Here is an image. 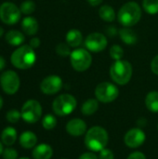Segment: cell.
I'll use <instances>...</instances> for the list:
<instances>
[{
    "label": "cell",
    "mask_w": 158,
    "mask_h": 159,
    "mask_svg": "<svg viewBox=\"0 0 158 159\" xmlns=\"http://www.w3.org/2000/svg\"><path fill=\"white\" fill-rule=\"evenodd\" d=\"M109 142L107 130L101 126H94L88 129L85 135V145L91 152H101Z\"/></svg>",
    "instance_id": "obj_1"
},
{
    "label": "cell",
    "mask_w": 158,
    "mask_h": 159,
    "mask_svg": "<svg viewBox=\"0 0 158 159\" xmlns=\"http://www.w3.org/2000/svg\"><path fill=\"white\" fill-rule=\"evenodd\" d=\"M12 65L20 70H27L34 66L36 61V54L34 49L29 45L20 46L10 56Z\"/></svg>",
    "instance_id": "obj_2"
},
{
    "label": "cell",
    "mask_w": 158,
    "mask_h": 159,
    "mask_svg": "<svg viewBox=\"0 0 158 159\" xmlns=\"http://www.w3.org/2000/svg\"><path fill=\"white\" fill-rule=\"evenodd\" d=\"M117 19L124 27H132L136 25L142 19V7L134 1H129L124 4L118 13Z\"/></svg>",
    "instance_id": "obj_3"
},
{
    "label": "cell",
    "mask_w": 158,
    "mask_h": 159,
    "mask_svg": "<svg viewBox=\"0 0 158 159\" xmlns=\"http://www.w3.org/2000/svg\"><path fill=\"white\" fill-rule=\"evenodd\" d=\"M110 77L117 85L125 86L127 85L133 74V67L131 63L125 60L115 61V62L110 67Z\"/></svg>",
    "instance_id": "obj_4"
},
{
    "label": "cell",
    "mask_w": 158,
    "mask_h": 159,
    "mask_svg": "<svg viewBox=\"0 0 158 159\" xmlns=\"http://www.w3.org/2000/svg\"><path fill=\"white\" fill-rule=\"evenodd\" d=\"M76 99L71 94H61L52 102V110L56 116H66L76 108Z\"/></svg>",
    "instance_id": "obj_5"
},
{
    "label": "cell",
    "mask_w": 158,
    "mask_h": 159,
    "mask_svg": "<svg viewBox=\"0 0 158 159\" xmlns=\"http://www.w3.org/2000/svg\"><path fill=\"white\" fill-rule=\"evenodd\" d=\"M71 65L76 72H85L92 64V56L87 48H77L70 55Z\"/></svg>",
    "instance_id": "obj_6"
},
{
    "label": "cell",
    "mask_w": 158,
    "mask_h": 159,
    "mask_svg": "<svg viewBox=\"0 0 158 159\" xmlns=\"http://www.w3.org/2000/svg\"><path fill=\"white\" fill-rule=\"evenodd\" d=\"M20 113L21 118L24 122L28 124H34L40 120L43 109L38 101L31 99L23 103Z\"/></svg>",
    "instance_id": "obj_7"
},
{
    "label": "cell",
    "mask_w": 158,
    "mask_h": 159,
    "mask_svg": "<svg viewBox=\"0 0 158 159\" xmlns=\"http://www.w3.org/2000/svg\"><path fill=\"white\" fill-rule=\"evenodd\" d=\"M96 99L102 103H110L119 96L118 88L111 82H102L95 89Z\"/></svg>",
    "instance_id": "obj_8"
},
{
    "label": "cell",
    "mask_w": 158,
    "mask_h": 159,
    "mask_svg": "<svg viewBox=\"0 0 158 159\" xmlns=\"http://www.w3.org/2000/svg\"><path fill=\"white\" fill-rule=\"evenodd\" d=\"M0 86L2 90L7 95H14L20 87V79L18 74L12 70H7L0 75Z\"/></svg>",
    "instance_id": "obj_9"
},
{
    "label": "cell",
    "mask_w": 158,
    "mask_h": 159,
    "mask_svg": "<svg viewBox=\"0 0 158 159\" xmlns=\"http://www.w3.org/2000/svg\"><path fill=\"white\" fill-rule=\"evenodd\" d=\"M20 9L11 2H5L0 6V20L7 25H14L20 20Z\"/></svg>",
    "instance_id": "obj_10"
},
{
    "label": "cell",
    "mask_w": 158,
    "mask_h": 159,
    "mask_svg": "<svg viewBox=\"0 0 158 159\" xmlns=\"http://www.w3.org/2000/svg\"><path fill=\"white\" fill-rule=\"evenodd\" d=\"M86 48L93 53H99L105 49L108 44L107 37L102 33H91L84 41Z\"/></svg>",
    "instance_id": "obj_11"
},
{
    "label": "cell",
    "mask_w": 158,
    "mask_h": 159,
    "mask_svg": "<svg viewBox=\"0 0 158 159\" xmlns=\"http://www.w3.org/2000/svg\"><path fill=\"white\" fill-rule=\"evenodd\" d=\"M62 79L56 75H50L45 77L40 83V90L46 95H54L62 89Z\"/></svg>",
    "instance_id": "obj_12"
},
{
    "label": "cell",
    "mask_w": 158,
    "mask_h": 159,
    "mask_svg": "<svg viewBox=\"0 0 158 159\" xmlns=\"http://www.w3.org/2000/svg\"><path fill=\"white\" fill-rule=\"evenodd\" d=\"M146 140V135L142 129L133 128L130 129L124 137L125 144L132 149L141 147Z\"/></svg>",
    "instance_id": "obj_13"
},
{
    "label": "cell",
    "mask_w": 158,
    "mask_h": 159,
    "mask_svg": "<svg viewBox=\"0 0 158 159\" xmlns=\"http://www.w3.org/2000/svg\"><path fill=\"white\" fill-rule=\"evenodd\" d=\"M65 129L68 134L74 137H80L88 131V127L86 122L80 118H73L66 124Z\"/></svg>",
    "instance_id": "obj_14"
},
{
    "label": "cell",
    "mask_w": 158,
    "mask_h": 159,
    "mask_svg": "<svg viewBox=\"0 0 158 159\" xmlns=\"http://www.w3.org/2000/svg\"><path fill=\"white\" fill-rule=\"evenodd\" d=\"M53 156V149L47 143H40L34 147L32 157L34 159H50Z\"/></svg>",
    "instance_id": "obj_15"
},
{
    "label": "cell",
    "mask_w": 158,
    "mask_h": 159,
    "mask_svg": "<svg viewBox=\"0 0 158 159\" xmlns=\"http://www.w3.org/2000/svg\"><path fill=\"white\" fill-rule=\"evenodd\" d=\"M5 39L7 43L12 47H20L25 41L24 34L18 30H9L5 34Z\"/></svg>",
    "instance_id": "obj_16"
},
{
    "label": "cell",
    "mask_w": 158,
    "mask_h": 159,
    "mask_svg": "<svg viewBox=\"0 0 158 159\" xmlns=\"http://www.w3.org/2000/svg\"><path fill=\"white\" fill-rule=\"evenodd\" d=\"M20 145L24 149H32L36 146L37 137L32 131H24L20 135L19 138Z\"/></svg>",
    "instance_id": "obj_17"
},
{
    "label": "cell",
    "mask_w": 158,
    "mask_h": 159,
    "mask_svg": "<svg viewBox=\"0 0 158 159\" xmlns=\"http://www.w3.org/2000/svg\"><path fill=\"white\" fill-rule=\"evenodd\" d=\"M38 22L34 17L27 16L21 21V29L27 35H34L38 32Z\"/></svg>",
    "instance_id": "obj_18"
},
{
    "label": "cell",
    "mask_w": 158,
    "mask_h": 159,
    "mask_svg": "<svg viewBox=\"0 0 158 159\" xmlns=\"http://www.w3.org/2000/svg\"><path fill=\"white\" fill-rule=\"evenodd\" d=\"M18 139V132L13 127H7L1 132V142L6 146H12Z\"/></svg>",
    "instance_id": "obj_19"
},
{
    "label": "cell",
    "mask_w": 158,
    "mask_h": 159,
    "mask_svg": "<svg viewBox=\"0 0 158 159\" xmlns=\"http://www.w3.org/2000/svg\"><path fill=\"white\" fill-rule=\"evenodd\" d=\"M65 40L71 48H77L83 43V34L78 29H71L67 32Z\"/></svg>",
    "instance_id": "obj_20"
},
{
    "label": "cell",
    "mask_w": 158,
    "mask_h": 159,
    "mask_svg": "<svg viewBox=\"0 0 158 159\" xmlns=\"http://www.w3.org/2000/svg\"><path fill=\"white\" fill-rule=\"evenodd\" d=\"M120 39L128 46H133L138 41L137 34L130 28V27H124L119 30L118 32Z\"/></svg>",
    "instance_id": "obj_21"
},
{
    "label": "cell",
    "mask_w": 158,
    "mask_h": 159,
    "mask_svg": "<svg viewBox=\"0 0 158 159\" xmlns=\"http://www.w3.org/2000/svg\"><path fill=\"white\" fill-rule=\"evenodd\" d=\"M99 109V101L97 99H88L84 102V103L81 105V113L86 116H89L94 115Z\"/></svg>",
    "instance_id": "obj_22"
},
{
    "label": "cell",
    "mask_w": 158,
    "mask_h": 159,
    "mask_svg": "<svg viewBox=\"0 0 158 159\" xmlns=\"http://www.w3.org/2000/svg\"><path fill=\"white\" fill-rule=\"evenodd\" d=\"M99 16L102 20H104L106 22H112L116 18V14L115 12V9L110 5L102 6L99 9Z\"/></svg>",
    "instance_id": "obj_23"
},
{
    "label": "cell",
    "mask_w": 158,
    "mask_h": 159,
    "mask_svg": "<svg viewBox=\"0 0 158 159\" xmlns=\"http://www.w3.org/2000/svg\"><path fill=\"white\" fill-rule=\"evenodd\" d=\"M147 109L153 113H158V91H150L145 98Z\"/></svg>",
    "instance_id": "obj_24"
},
{
    "label": "cell",
    "mask_w": 158,
    "mask_h": 159,
    "mask_svg": "<svg viewBox=\"0 0 158 159\" xmlns=\"http://www.w3.org/2000/svg\"><path fill=\"white\" fill-rule=\"evenodd\" d=\"M142 8L150 15L158 13V0H142Z\"/></svg>",
    "instance_id": "obj_25"
},
{
    "label": "cell",
    "mask_w": 158,
    "mask_h": 159,
    "mask_svg": "<svg viewBox=\"0 0 158 159\" xmlns=\"http://www.w3.org/2000/svg\"><path fill=\"white\" fill-rule=\"evenodd\" d=\"M42 126L46 130H52L57 126V118L55 116L47 114L42 119Z\"/></svg>",
    "instance_id": "obj_26"
},
{
    "label": "cell",
    "mask_w": 158,
    "mask_h": 159,
    "mask_svg": "<svg viewBox=\"0 0 158 159\" xmlns=\"http://www.w3.org/2000/svg\"><path fill=\"white\" fill-rule=\"evenodd\" d=\"M20 12L24 15H30L35 10V3L32 0H25L20 6Z\"/></svg>",
    "instance_id": "obj_27"
},
{
    "label": "cell",
    "mask_w": 158,
    "mask_h": 159,
    "mask_svg": "<svg viewBox=\"0 0 158 159\" xmlns=\"http://www.w3.org/2000/svg\"><path fill=\"white\" fill-rule=\"evenodd\" d=\"M109 53H110V57L114 61H119V60H122L124 56V49L119 45H113L110 48Z\"/></svg>",
    "instance_id": "obj_28"
},
{
    "label": "cell",
    "mask_w": 158,
    "mask_h": 159,
    "mask_svg": "<svg viewBox=\"0 0 158 159\" xmlns=\"http://www.w3.org/2000/svg\"><path fill=\"white\" fill-rule=\"evenodd\" d=\"M56 53L61 57H68L71 55V47L65 42V43H59L55 48Z\"/></svg>",
    "instance_id": "obj_29"
},
{
    "label": "cell",
    "mask_w": 158,
    "mask_h": 159,
    "mask_svg": "<svg viewBox=\"0 0 158 159\" xmlns=\"http://www.w3.org/2000/svg\"><path fill=\"white\" fill-rule=\"evenodd\" d=\"M20 118H21V113L16 109H11L7 111L6 114V119L10 124H17Z\"/></svg>",
    "instance_id": "obj_30"
},
{
    "label": "cell",
    "mask_w": 158,
    "mask_h": 159,
    "mask_svg": "<svg viewBox=\"0 0 158 159\" xmlns=\"http://www.w3.org/2000/svg\"><path fill=\"white\" fill-rule=\"evenodd\" d=\"M18 157L19 156H18V152L16 149L10 146H7V148H4V151L2 154L3 159H19Z\"/></svg>",
    "instance_id": "obj_31"
},
{
    "label": "cell",
    "mask_w": 158,
    "mask_h": 159,
    "mask_svg": "<svg viewBox=\"0 0 158 159\" xmlns=\"http://www.w3.org/2000/svg\"><path fill=\"white\" fill-rule=\"evenodd\" d=\"M99 156L98 159H115V155L113 153L112 150L104 148L103 150H102L101 152H99Z\"/></svg>",
    "instance_id": "obj_32"
},
{
    "label": "cell",
    "mask_w": 158,
    "mask_h": 159,
    "mask_svg": "<svg viewBox=\"0 0 158 159\" xmlns=\"http://www.w3.org/2000/svg\"><path fill=\"white\" fill-rule=\"evenodd\" d=\"M151 70L152 72L158 75V55H156L153 60H152V62H151Z\"/></svg>",
    "instance_id": "obj_33"
},
{
    "label": "cell",
    "mask_w": 158,
    "mask_h": 159,
    "mask_svg": "<svg viewBox=\"0 0 158 159\" xmlns=\"http://www.w3.org/2000/svg\"><path fill=\"white\" fill-rule=\"evenodd\" d=\"M127 159H146V157L142 152H134L131 153Z\"/></svg>",
    "instance_id": "obj_34"
},
{
    "label": "cell",
    "mask_w": 158,
    "mask_h": 159,
    "mask_svg": "<svg viewBox=\"0 0 158 159\" xmlns=\"http://www.w3.org/2000/svg\"><path fill=\"white\" fill-rule=\"evenodd\" d=\"M40 44H41V41H40V39H39L38 37H33V38L30 40V42H29V46H30L31 48H33L34 49L39 48Z\"/></svg>",
    "instance_id": "obj_35"
},
{
    "label": "cell",
    "mask_w": 158,
    "mask_h": 159,
    "mask_svg": "<svg viewBox=\"0 0 158 159\" xmlns=\"http://www.w3.org/2000/svg\"><path fill=\"white\" fill-rule=\"evenodd\" d=\"M78 159H98V157L94 154V152H87L82 154Z\"/></svg>",
    "instance_id": "obj_36"
},
{
    "label": "cell",
    "mask_w": 158,
    "mask_h": 159,
    "mask_svg": "<svg viewBox=\"0 0 158 159\" xmlns=\"http://www.w3.org/2000/svg\"><path fill=\"white\" fill-rule=\"evenodd\" d=\"M106 33L108 34L109 36H113L117 34V29L115 26H109V27H107Z\"/></svg>",
    "instance_id": "obj_37"
},
{
    "label": "cell",
    "mask_w": 158,
    "mask_h": 159,
    "mask_svg": "<svg viewBox=\"0 0 158 159\" xmlns=\"http://www.w3.org/2000/svg\"><path fill=\"white\" fill-rule=\"evenodd\" d=\"M103 0H88V3L92 7H97L102 3Z\"/></svg>",
    "instance_id": "obj_38"
},
{
    "label": "cell",
    "mask_w": 158,
    "mask_h": 159,
    "mask_svg": "<svg viewBox=\"0 0 158 159\" xmlns=\"http://www.w3.org/2000/svg\"><path fill=\"white\" fill-rule=\"evenodd\" d=\"M6 64H7V61H6L5 58L0 56V71H2L6 67Z\"/></svg>",
    "instance_id": "obj_39"
},
{
    "label": "cell",
    "mask_w": 158,
    "mask_h": 159,
    "mask_svg": "<svg viewBox=\"0 0 158 159\" xmlns=\"http://www.w3.org/2000/svg\"><path fill=\"white\" fill-rule=\"evenodd\" d=\"M3 151H4V144H3V143L0 141V157H1L2 154H3Z\"/></svg>",
    "instance_id": "obj_40"
},
{
    "label": "cell",
    "mask_w": 158,
    "mask_h": 159,
    "mask_svg": "<svg viewBox=\"0 0 158 159\" xmlns=\"http://www.w3.org/2000/svg\"><path fill=\"white\" fill-rule=\"evenodd\" d=\"M3 104H4V101H3V98L0 96V110H1L2 107H3Z\"/></svg>",
    "instance_id": "obj_41"
},
{
    "label": "cell",
    "mask_w": 158,
    "mask_h": 159,
    "mask_svg": "<svg viewBox=\"0 0 158 159\" xmlns=\"http://www.w3.org/2000/svg\"><path fill=\"white\" fill-rule=\"evenodd\" d=\"M3 35H4V29H3V27L0 26V38H1Z\"/></svg>",
    "instance_id": "obj_42"
},
{
    "label": "cell",
    "mask_w": 158,
    "mask_h": 159,
    "mask_svg": "<svg viewBox=\"0 0 158 159\" xmlns=\"http://www.w3.org/2000/svg\"><path fill=\"white\" fill-rule=\"evenodd\" d=\"M19 159H30V158H28V157H20V158H19Z\"/></svg>",
    "instance_id": "obj_43"
},
{
    "label": "cell",
    "mask_w": 158,
    "mask_h": 159,
    "mask_svg": "<svg viewBox=\"0 0 158 159\" xmlns=\"http://www.w3.org/2000/svg\"><path fill=\"white\" fill-rule=\"evenodd\" d=\"M157 129H158V125H157Z\"/></svg>",
    "instance_id": "obj_44"
},
{
    "label": "cell",
    "mask_w": 158,
    "mask_h": 159,
    "mask_svg": "<svg viewBox=\"0 0 158 159\" xmlns=\"http://www.w3.org/2000/svg\"><path fill=\"white\" fill-rule=\"evenodd\" d=\"M62 159H66V158H62Z\"/></svg>",
    "instance_id": "obj_45"
}]
</instances>
